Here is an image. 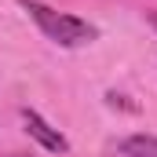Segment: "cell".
Listing matches in <instances>:
<instances>
[{"label": "cell", "mask_w": 157, "mask_h": 157, "mask_svg": "<svg viewBox=\"0 0 157 157\" xmlns=\"http://www.w3.org/2000/svg\"><path fill=\"white\" fill-rule=\"evenodd\" d=\"M22 7L29 11V18L37 22V29L48 40H55L59 48H80V44H91L99 37V29L91 22H84L77 15H66V11H55L40 0H22Z\"/></svg>", "instance_id": "6da1fadb"}, {"label": "cell", "mask_w": 157, "mask_h": 157, "mask_svg": "<svg viewBox=\"0 0 157 157\" xmlns=\"http://www.w3.org/2000/svg\"><path fill=\"white\" fill-rule=\"evenodd\" d=\"M22 124H26V132H29V135L37 139L44 150H51V154H66V150H70L66 135H62L59 128H51V124L40 117L37 110H22Z\"/></svg>", "instance_id": "7a4b0ae2"}, {"label": "cell", "mask_w": 157, "mask_h": 157, "mask_svg": "<svg viewBox=\"0 0 157 157\" xmlns=\"http://www.w3.org/2000/svg\"><path fill=\"white\" fill-rule=\"evenodd\" d=\"M121 150L128 157H157V139L154 135H128L121 143Z\"/></svg>", "instance_id": "3957f363"}, {"label": "cell", "mask_w": 157, "mask_h": 157, "mask_svg": "<svg viewBox=\"0 0 157 157\" xmlns=\"http://www.w3.org/2000/svg\"><path fill=\"white\" fill-rule=\"evenodd\" d=\"M150 26H154V29H157V15H150Z\"/></svg>", "instance_id": "277c9868"}, {"label": "cell", "mask_w": 157, "mask_h": 157, "mask_svg": "<svg viewBox=\"0 0 157 157\" xmlns=\"http://www.w3.org/2000/svg\"><path fill=\"white\" fill-rule=\"evenodd\" d=\"M11 157H26V154H11Z\"/></svg>", "instance_id": "5b68a950"}]
</instances>
